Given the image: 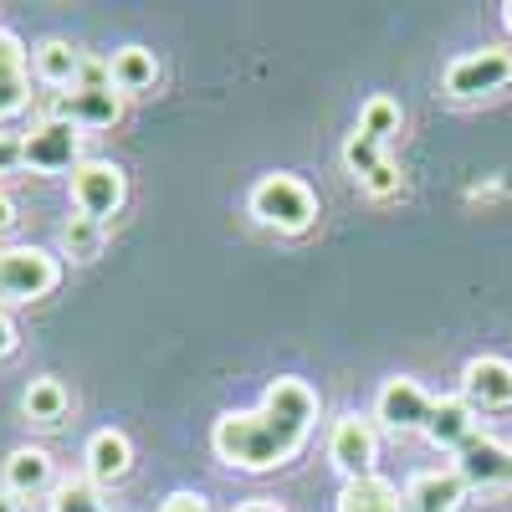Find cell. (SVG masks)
I'll return each mask as SVG.
<instances>
[{
	"label": "cell",
	"mask_w": 512,
	"mask_h": 512,
	"mask_svg": "<svg viewBox=\"0 0 512 512\" xmlns=\"http://www.w3.org/2000/svg\"><path fill=\"white\" fill-rule=\"evenodd\" d=\"M318 431V390L297 374H277L256 410H226L210 425V451L221 466L246 477L282 472L308 451Z\"/></svg>",
	"instance_id": "1"
},
{
	"label": "cell",
	"mask_w": 512,
	"mask_h": 512,
	"mask_svg": "<svg viewBox=\"0 0 512 512\" xmlns=\"http://www.w3.org/2000/svg\"><path fill=\"white\" fill-rule=\"evenodd\" d=\"M246 210L256 226H267L277 236H303L318 226V195L303 175H287V169H277V175H262L251 185L246 195Z\"/></svg>",
	"instance_id": "2"
},
{
	"label": "cell",
	"mask_w": 512,
	"mask_h": 512,
	"mask_svg": "<svg viewBox=\"0 0 512 512\" xmlns=\"http://www.w3.org/2000/svg\"><path fill=\"white\" fill-rule=\"evenodd\" d=\"M62 287V256L47 246H0V308L11 303H41Z\"/></svg>",
	"instance_id": "3"
},
{
	"label": "cell",
	"mask_w": 512,
	"mask_h": 512,
	"mask_svg": "<svg viewBox=\"0 0 512 512\" xmlns=\"http://www.w3.org/2000/svg\"><path fill=\"white\" fill-rule=\"evenodd\" d=\"M67 180H72V210L88 216V221H103V226H108V216H118L123 200H128V175L113 159H82Z\"/></svg>",
	"instance_id": "4"
},
{
	"label": "cell",
	"mask_w": 512,
	"mask_h": 512,
	"mask_svg": "<svg viewBox=\"0 0 512 512\" xmlns=\"http://www.w3.org/2000/svg\"><path fill=\"white\" fill-rule=\"evenodd\" d=\"M328 461L344 482L374 477V466H379V425H374V415H359V410L338 415L333 431H328Z\"/></svg>",
	"instance_id": "5"
},
{
	"label": "cell",
	"mask_w": 512,
	"mask_h": 512,
	"mask_svg": "<svg viewBox=\"0 0 512 512\" xmlns=\"http://www.w3.org/2000/svg\"><path fill=\"white\" fill-rule=\"evenodd\" d=\"M512 82V52L507 47H477V52H461L446 62V77H441V88L451 98H492L502 93Z\"/></svg>",
	"instance_id": "6"
},
{
	"label": "cell",
	"mask_w": 512,
	"mask_h": 512,
	"mask_svg": "<svg viewBox=\"0 0 512 512\" xmlns=\"http://www.w3.org/2000/svg\"><path fill=\"white\" fill-rule=\"evenodd\" d=\"M82 128H72L67 118H36L31 134L21 139L26 144V169L31 175H72V169L88 159L82 154Z\"/></svg>",
	"instance_id": "7"
},
{
	"label": "cell",
	"mask_w": 512,
	"mask_h": 512,
	"mask_svg": "<svg viewBox=\"0 0 512 512\" xmlns=\"http://www.w3.org/2000/svg\"><path fill=\"white\" fill-rule=\"evenodd\" d=\"M431 405H436V395H425L420 379L395 374V379H384L379 395H374V425H384V431H395V436H415V431H425V420H431Z\"/></svg>",
	"instance_id": "8"
},
{
	"label": "cell",
	"mask_w": 512,
	"mask_h": 512,
	"mask_svg": "<svg viewBox=\"0 0 512 512\" xmlns=\"http://www.w3.org/2000/svg\"><path fill=\"white\" fill-rule=\"evenodd\" d=\"M461 400L472 405L477 415L482 410H512V359H502V354L466 359V369H461Z\"/></svg>",
	"instance_id": "9"
},
{
	"label": "cell",
	"mask_w": 512,
	"mask_h": 512,
	"mask_svg": "<svg viewBox=\"0 0 512 512\" xmlns=\"http://www.w3.org/2000/svg\"><path fill=\"white\" fill-rule=\"evenodd\" d=\"M31 108V52L26 41L0 26V123H11Z\"/></svg>",
	"instance_id": "10"
},
{
	"label": "cell",
	"mask_w": 512,
	"mask_h": 512,
	"mask_svg": "<svg viewBox=\"0 0 512 512\" xmlns=\"http://www.w3.org/2000/svg\"><path fill=\"white\" fill-rule=\"evenodd\" d=\"M128 472H134V441H128L118 425L93 431L88 446H82V477L98 482V487H118Z\"/></svg>",
	"instance_id": "11"
},
{
	"label": "cell",
	"mask_w": 512,
	"mask_h": 512,
	"mask_svg": "<svg viewBox=\"0 0 512 512\" xmlns=\"http://www.w3.org/2000/svg\"><path fill=\"white\" fill-rule=\"evenodd\" d=\"M456 477L466 482V492L472 487H497V482H507L512 477V446H502L497 436H472L461 451H456Z\"/></svg>",
	"instance_id": "12"
},
{
	"label": "cell",
	"mask_w": 512,
	"mask_h": 512,
	"mask_svg": "<svg viewBox=\"0 0 512 512\" xmlns=\"http://www.w3.org/2000/svg\"><path fill=\"white\" fill-rule=\"evenodd\" d=\"M405 512H461L466 502V482L456 477V466H425L415 472L400 492Z\"/></svg>",
	"instance_id": "13"
},
{
	"label": "cell",
	"mask_w": 512,
	"mask_h": 512,
	"mask_svg": "<svg viewBox=\"0 0 512 512\" xmlns=\"http://www.w3.org/2000/svg\"><path fill=\"white\" fill-rule=\"evenodd\" d=\"M82 57L67 36H41L31 47V77L41 82L47 93H72L77 88V72H82Z\"/></svg>",
	"instance_id": "14"
},
{
	"label": "cell",
	"mask_w": 512,
	"mask_h": 512,
	"mask_svg": "<svg viewBox=\"0 0 512 512\" xmlns=\"http://www.w3.org/2000/svg\"><path fill=\"white\" fill-rule=\"evenodd\" d=\"M123 93L118 88H103V93H57V118H67L72 128H82V134H103V128H113L123 118Z\"/></svg>",
	"instance_id": "15"
},
{
	"label": "cell",
	"mask_w": 512,
	"mask_h": 512,
	"mask_svg": "<svg viewBox=\"0 0 512 512\" xmlns=\"http://www.w3.org/2000/svg\"><path fill=\"white\" fill-rule=\"evenodd\" d=\"M425 441H431L436 451H461L466 441L477 436V410L466 405L461 395H441L436 405H431V420H425V431H420Z\"/></svg>",
	"instance_id": "16"
},
{
	"label": "cell",
	"mask_w": 512,
	"mask_h": 512,
	"mask_svg": "<svg viewBox=\"0 0 512 512\" xmlns=\"http://www.w3.org/2000/svg\"><path fill=\"white\" fill-rule=\"evenodd\" d=\"M57 482L62 477H57V461H52L47 446H16L6 456V487L16 497H47Z\"/></svg>",
	"instance_id": "17"
},
{
	"label": "cell",
	"mask_w": 512,
	"mask_h": 512,
	"mask_svg": "<svg viewBox=\"0 0 512 512\" xmlns=\"http://www.w3.org/2000/svg\"><path fill=\"white\" fill-rule=\"evenodd\" d=\"M108 72H113V88L123 98H139V93H154L159 88V57L149 47H139V41H128V47H118L108 57Z\"/></svg>",
	"instance_id": "18"
},
{
	"label": "cell",
	"mask_w": 512,
	"mask_h": 512,
	"mask_svg": "<svg viewBox=\"0 0 512 512\" xmlns=\"http://www.w3.org/2000/svg\"><path fill=\"white\" fill-rule=\"evenodd\" d=\"M67 410H72V395H67V384H62V379L41 374V379H31V384H26V395H21V415H26L31 425H41V431H57V425L67 420Z\"/></svg>",
	"instance_id": "19"
},
{
	"label": "cell",
	"mask_w": 512,
	"mask_h": 512,
	"mask_svg": "<svg viewBox=\"0 0 512 512\" xmlns=\"http://www.w3.org/2000/svg\"><path fill=\"white\" fill-rule=\"evenodd\" d=\"M333 512H405L400 502V487L390 477H359V482H344V492H338Z\"/></svg>",
	"instance_id": "20"
},
{
	"label": "cell",
	"mask_w": 512,
	"mask_h": 512,
	"mask_svg": "<svg viewBox=\"0 0 512 512\" xmlns=\"http://www.w3.org/2000/svg\"><path fill=\"white\" fill-rule=\"evenodd\" d=\"M400 123H405V108L390 98V93H374L364 108H359V128H354V134H364L369 144H390L395 134H400Z\"/></svg>",
	"instance_id": "21"
},
{
	"label": "cell",
	"mask_w": 512,
	"mask_h": 512,
	"mask_svg": "<svg viewBox=\"0 0 512 512\" xmlns=\"http://www.w3.org/2000/svg\"><path fill=\"white\" fill-rule=\"evenodd\" d=\"M47 512H108L103 502V487L88 482V477H62L52 492H47Z\"/></svg>",
	"instance_id": "22"
},
{
	"label": "cell",
	"mask_w": 512,
	"mask_h": 512,
	"mask_svg": "<svg viewBox=\"0 0 512 512\" xmlns=\"http://www.w3.org/2000/svg\"><path fill=\"white\" fill-rule=\"evenodd\" d=\"M103 221H88V216H67L62 221V236H57V246H62V256H72V262H98V251H103Z\"/></svg>",
	"instance_id": "23"
},
{
	"label": "cell",
	"mask_w": 512,
	"mask_h": 512,
	"mask_svg": "<svg viewBox=\"0 0 512 512\" xmlns=\"http://www.w3.org/2000/svg\"><path fill=\"white\" fill-rule=\"evenodd\" d=\"M344 164H349V175H354V180H369L374 169L384 164V154H379V144H369L364 134H349V144H344Z\"/></svg>",
	"instance_id": "24"
},
{
	"label": "cell",
	"mask_w": 512,
	"mask_h": 512,
	"mask_svg": "<svg viewBox=\"0 0 512 512\" xmlns=\"http://www.w3.org/2000/svg\"><path fill=\"white\" fill-rule=\"evenodd\" d=\"M359 190H364L369 200H395V195L405 190V175H400V169H395L390 159H384V164L374 169V175H369V180H359Z\"/></svg>",
	"instance_id": "25"
},
{
	"label": "cell",
	"mask_w": 512,
	"mask_h": 512,
	"mask_svg": "<svg viewBox=\"0 0 512 512\" xmlns=\"http://www.w3.org/2000/svg\"><path fill=\"white\" fill-rule=\"evenodd\" d=\"M21 164H26V144H21L16 134H6V128H0V175H16Z\"/></svg>",
	"instance_id": "26"
},
{
	"label": "cell",
	"mask_w": 512,
	"mask_h": 512,
	"mask_svg": "<svg viewBox=\"0 0 512 512\" xmlns=\"http://www.w3.org/2000/svg\"><path fill=\"white\" fill-rule=\"evenodd\" d=\"M159 512H210V502H205L200 492H185V487H180V492H169V497L159 502Z\"/></svg>",
	"instance_id": "27"
},
{
	"label": "cell",
	"mask_w": 512,
	"mask_h": 512,
	"mask_svg": "<svg viewBox=\"0 0 512 512\" xmlns=\"http://www.w3.org/2000/svg\"><path fill=\"white\" fill-rule=\"evenodd\" d=\"M16 344H21V333H16V318L0 308V364H6L11 354H16Z\"/></svg>",
	"instance_id": "28"
},
{
	"label": "cell",
	"mask_w": 512,
	"mask_h": 512,
	"mask_svg": "<svg viewBox=\"0 0 512 512\" xmlns=\"http://www.w3.org/2000/svg\"><path fill=\"white\" fill-rule=\"evenodd\" d=\"M16 221H21V205H16V195H11V190H0V236L16 231Z\"/></svg>",
	"instance_id": "29"
},
{
	"label": "cell",
	"mask_w": 512,
	"mask_h": 512,
	"mask_svg": "<svg viewBox=\"0 0 512 512\" xmlns=\"http://www.w3.org/2000/svg\"><path fill=\"white\" fill-rule=\"evenodd\" d=\"M236 512H287V507H282L277 497H251V502H241Z\"/></svg>",
	"instance_id": "30"
},
{
	"label": "cell",
	"mask_w": 512,
	"mask_h": 512,
	"mask_svg": "<svg viewBox=\"0 0 512 512\" xmlns=\"http://www.w3.org/2000/svg\"><path fill=\"white\" fill-rule=\"evenodd\" d=\"M0 512H26V497H16L11 487H0Z\"/></svg>",
	"instance_id": "31"
},
{
	"label": "cell",
	"mask_w": 512,
	"mask_h": 512,
	"mask_svg": "<svg viewBox=\"0 0 512 512\" xmlns=\"http://www.w3.org/2000/svg\"><path fill=\"white\" fill-rule=\"evenodd\" d=\"M502 26L512 31V0H507V6H502Z\"/></svg>",
	"instance_id": "32"
},
{
	"label": "cell",
	"mask_w": 512,
	"mask_h": 512,
	"mask_svg": "<svg viewBox=\"0 0 512 512\" xmlns=\"http://www.w3.org/2000/svg\"><path fill=\"white\" fill-rule=\"evenodd\" d=\"M507 482H512V477H507Z\"/></svg>",
	"instance_id": "33"
}]
</instances>
